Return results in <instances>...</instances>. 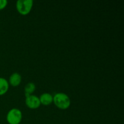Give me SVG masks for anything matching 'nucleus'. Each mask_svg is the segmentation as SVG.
Here are the masks:
<instances>
[{"label":"nucleus","instance_id":"nucleus-8","mask_svg":"<svg viewBox=\"0 0 124 124\" xmlns=\"http://www.w3.org/2000/svg\"><path fill=\"white\" fill-rule=\"evenodd\" d=\"M36 90V86L33 82H29L25 85L24 87V92H25V96L31 95Z\"/></svg>","mask_w":124,"mask_h":124},{"label":"nucleus","instance_id":"nucleus-9","mask_svg":"<svg viewBox=\"0 0 124 124\" xmlns=\"http://www.w3.org/2000/svg\"><path fill=\"white\" fill-rule=\"evenodd\" d=\"M7 4V1L6 0H0V10H2L6 7Z\"/></svg>","mask_w":124,"mask_h":124},{"label":"nucleus","instance_id":"nucleus-6","mask_svg":"<svg viewBox=\"0 0 124 124\" xmlns=\"http://www.w3.org/2000/svg\"><path fill=\"white\" fill-rule=\"evenodd\" d=\"M39 101L44 105H48L53 102V96L48 93H44L40 96Z\"/></svg>","mask_w":124,"mask_h":124},{"label":"nucleus","instance_id":"nucleus-7","mask_svg":"<svg viewBox=\"0 0 124 124\" xmlns=\"http://www.w3.org/2000/svg\"><path fill=\"white\" fill-rule=\"evenodd\" d=\"M8 82L3 78H0V96L3 95L7 92L8 90Z\"/></svg>","mask_w":124,"mask_h":124},{"label":"nucleus","instance_id":"nucleus-5","mask_svg":"<svg viewBox=\"0 0 124 124\" xmlns=\"http://www.w3.org/2000/svg\"><path fill=\"white\" fill-rule=\"evenodd\" d=\"M22 78L19 73L17 72L13 73L10 75L9 78V83L13 87L18 86L21 82Z\"/></svg>","mask_w":124,"mask_h":124},{"label":"nucleus","instance_id":"nucleus-4","mask_svg":"<svg viewBox=\"0 0 124 124\" xmlns=\"http://www.w3.org/2000/svg\"><path fill=\"white\" fill-rule=\"evenodd\" d=\"M25 102L27 107L31 109L38 108L41 105L39 98L33 94L25 96Z\"/></svg>","mask_w":124,"mask_h":124},{"label":"nucleus","instance_id":"nucleus-2","mask_svg":"<svg viewBox=\"0 0 124 124\" xmlns=\"http://www.w3.org/2000/svg\"><path fill=\"white\" fill-rule=\"evenodd\" d=\"M33 5V0H18L16 3V7L21 15H26L30 12Z\"/></svg>","mask_w":124,"mask_h":124},{"label":"nucleus","instance_id":"nucleus-3","mask_svg":"<svg viewBox=\"0 0 124 124\" xmlns=\"http://www.w3.org/2000/svg\"><path fill=\"white\" fill-rule=\"evenodd\" d=\"M22 118V112L18 108L11 109L6 116V119L9 124H19Z\"/></svg>","mask_w":124,"mask_h":124},{"label":"nucleus","instance_id":"nucleus-1","mask_svg":"<svg viewBox=\"0 0 124 124\" xmlns=\"http://www.w3.org/2000/svg\"><path fill=\"white\" fill-rule=\"evenodd\" d=\"M53 102L54 105L61 110H65L70 107L71 101L67 94L64 93H58L53 96Z\"/></svg>","mask_w":124,"mask_h":124}]
</instances>
